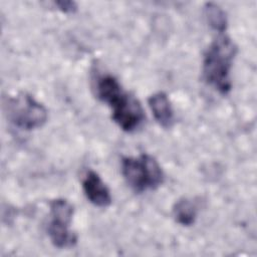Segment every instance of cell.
I'll list each match as a JSON object with an SVG mask.
<instances>
[{
    "label": "cell",
    "mask_w": 257,
    "mask_h": 257,
    "mask_svg": "<svg viewBox=\"0 0 257 257\" xmlns=\"http://www.w3.org/2000/svg\"><path fill=\"white\" fill-rule=\"evenodd\" d=\"M198 215V205L189 198L179 199L173 206V216L177 223L182 226H191L195 223Z\"/></svg>",
    "instance_id": "9c48e42d"
},
{
    "label": "cell",
    "mask_w": 257,
    "mask_h": 257,
    "mask_svg": "<svg viewBox=\"0 0 257 257\" xmlns=\"http://www.w3.org/2000/svg\"><path fill=\"white\" fill-rule=\"evenodd\" d=\"M149 106L157 122L164 128H170L175 122L174 110L168 95L159 91L152 94L148 99Z\"/></svg>",
    "instance_id": "52a82bcc"
},
{
    "label": "cell",
    "mask_w": 257,
    "mask_h": 257,
    "mask_svg": "<svg viewBox=\"0 0 257 257\" xmlns=\"http://www.w3.org/2000/svg\"><path fill=\"white\" fill-rule=\"evenodd\" d=\"M111 118L125 133L135 132L145 120L141 102L133 94L124 91L110 105Z\"/></svg>",
    "instance_id": "5b68a950"
},
{
    "label": "cell",
    "mask_w": 257,
    "mask_h": 257,
    "mask_svg": "<svg viewBox=\"0 0 257 257\" xmlns=\"http://www.w3.org/2000/svg\"><path fill=\"white\" fill-rule=\"evenodd\" d=\"M3 110L7 119L23 131L41 127L48 117L45 106L27 92L7 97L3 102Z\"/></svg>",
    "instance_id": "3957f363"
},
{
    "label": "cell",
    "mask_w": 257,
    "mask_h": 257,
    "mask_svg": "<svg viewBox=\"0 0 257 257\" xmlns=\"http://www.w3.org/2000/svg\"><path fill=\"white\" fill-rule=\"evenodd\" d=\"M73 213V206L65 199H54L49 202L47 234L57 248H70L77 242L76 234L70 230Z\"/></svg>",
    "instance_id": "277c9868"
},
{
    "label": "cell",
    "mask_w": 257,
    "mask_h": 257,
    "mask_svg": "<svg viewBox=\"0 0 257 257\" xmlns=\"http://www.w3.org/2000/svg\"><path fill=\"white\" fill-rule=\"evenodd\" d=\"M81 184L86 199L92 205L105 208L111 204L110 191L96 172L92 170L87 171L83 176Z\"/></svg>",
    "instance_id": "8992f818"
},
{
    "label": "cell",
    "mask_w": 257,
    "mask_h": 257,
    "mask_svg": "<svg viewBox=\"0 0 257 257\" xmlns=\"http://www.w3.org/2000/svg\"><path fill=\"white\" fill-rule=\"evenodd\" d=\"M123 91L121 84L113 75L104 74L96 79L95 95L100 101L105 102L108 105L121 95Z\"/></svg>",
    "instance_id": "ba28073f"
},
{
    "label": "cell",
    "mask_w": 257,
    "mask_h": 257,
    "mask_svg": "<svg viewBox=\"0 0 257 257\" xmlns=\"http://www.w3.org/2000/svg\"><path fill=\"white\" fill-rule=\"evenodd\" d=\"M204 14L208 24L219 34L224 33L227 28V16L225 11L217 4L209 2L204 6Z\"/></svg>",
    "instance_id": "30bf717a"
},
{
    "label": "cell",
    "mask_w": 257,
    "mask_h": 257,
    "mask_svg": "<svg viewBox=\"0 0 257 257\" xmlns=\"http://www.w3.org/2000/svg\"><path fill=\"white\" fill-rule=\"evenodd\" d=\"M57 9H59L63 13H74L77 10V5L74 1L69 0H61V1H55L54 2Z\"/></svg>",
    "instance_id": "8fae6325"
},
{
    "label": "cell",
    "mask_w": 257,
    "mask_h": 257,
    "mask_svg": "<svg viewBox=\"0 0 257 257\" xmlns=\"http://www.w3.org/2000/svg\"><path fill=\"white\" fill-rule=\"evenodd\" d=\"M234 41L224 33L219 34L208 46L203 58V78L222 94H227L232 87L230 72L237 54Z\"/></svg>",
    "instance_id": "6da1fadb"
},
{
    "label": "cell",
    "mask_w": 257,
    "mask_h": 257,
    "mask_svg": "<svg viewBox=\"0 0 257 257\" xmlns=\"http://www.w3.org/2000/svg\"><path fill=\"white\" fill-rule=\"evenodd\" d=\"M121 175L128 187L136 193L155 190L165 179L158 161L149 154L121 159Z\"/></svg>",
    "instance_id": "7a4b0ae2"
}]
</instances>
